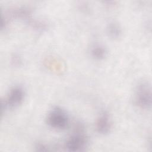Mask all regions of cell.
<instances>
[{
  "label": "cell",
  "mask_w": 152,
  "mask_h": 152,
  "mask_svg": "<svg viewBox=\"0 0 152 152\" xmlns=\"http://www.w3.org/2000/svg\"><path fill=\"white\" fill-rule=\"evenodd\" d=\"M46 120L50 127L57 129H64L68 124V115L59 107H55L50 111Z\"/></svg>",
  "instance_id": "cell-3"
},
{
  "label": "cell",
  "mask_w": 152,
  "mask_h": 152,
  "mask_svg": "<svg viewBox=\"0 0 152 152\" xmlns=\"http://www.w3.org/2000/svg\"><path fill=\"white\" fill-rule=\"evenodd\" d=\"M107 30L109 36L113 39H117L121 34V28L116 22H110L107 26Z\"/></svg>",
  "instance_id": "cell-6"
},
{
  "label": "cell",
  "mask_w": 152,
  "mask_h": 152,
  "mask_svg": "<svg viewBox=\"0 0 152 152\" xmlns=\"http://www.w3.org/2000/svg\"><path fill=\"white\" fill-rule=\"evenodd\" d=\"M92 56L96 59H103L106 54V50L104 46L100 45H94L91 50Z\"/></svg>",
  "instance_id": "cell-7"
},
{
  "label": "cell",
  "mask_w": 152,
  "mask_h": 152,
  "mask_svg": "<svg viewBox=\"0 0 152 152\" xmlns=\"http://www.w3.org/2000/svg\"><path fill=\"white\" fill-rule=\"evenodd\" d=\"M84 126L81 123H77L75 132L70 136L65 142L66 148L70 151H79L84 150L87 144V139L83 133Z\"/></svg>",
  "instance_id": "cell-1"
},
{
  "label": "cell",
  "mask_w": 152,
  "mask_h": 152,
  "mask_svg": "<svg viewBox=\"0 0 152 152\" xmlns=\"http://www.w3.org/2000/svg\"><path fill=\"white\" fill-rule=\"evenodd\" d=\"M96 128L101 134H106L110 132L111 122L109 115L106 112H102L98 116L96 122Z\"/></svg>",
  "instance_id": "cell-5"
},
{
  "label": "cell",
  "mask_w": 152,
  "mask_h": 152,
  "mask_svg": "<svg viewBox=\"0 0 152 152\" xmlns=\"http://www.w3.org/2000/svg\"><path fill=\"white\" fill-rule=\"evenodd\" d=\"M135 103L140 108L148 109L151 106V91L150 84L146 81L140 83L136 89Z\"/></svg>",
  "instance_id": "cell-2"
},
{
  "label": "cell",
  "mask_w": 152,
  "mask_h": 152,
  "mask_svg": "<svg viewBox=\"0 0 152 152\" xmlns=\"http://www.w3.org/2000/svg\"><path fill=\"white\" fill-rule=\"evenodd\" d=\"M24 91L20 86H15L12 88L8 93L4 102L2 101V105L6 107H15L21 104L24 99Z\"/></svg>",
  "instance_id": "cell-4"
}]
</instances>
